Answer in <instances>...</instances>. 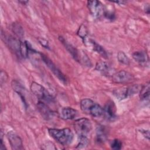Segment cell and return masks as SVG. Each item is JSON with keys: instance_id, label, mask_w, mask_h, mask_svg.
<instances>
[{"instance_id": "44dd1931", "label": "cell", "mask_w": 150, "mask_h": 150, "mask_svg": "<svg viewBox=\"0 0 150 150\" xmlns=\"http://www.w3.org/2000/svg\"><path fill=\"white\" fill-rule=\"evenodd\" d=\"M113 94L120 100L128 98L127 87H123L117 88L113 91Z\"/></svg>"}, {"instance_id": "4fadbf2b", "label": "cell", "mask_w": 150, "mask_h": 150, "mask_svg": "<svg viewBox=\"0 0 150 150\" xmlns=\"http://www.w3.org/2000/svg\"><path fill=\"white\" fill-rule=\"evenodd\" d=\"M134 60L139 64L144 66L149 63V57L146 52L143 50L134 52L132 54Z\"/></svg>"}, {"instance_id": "ac0fdd59", "label": "cell", "mask_w": 150, "mask_h": 150, "mask_svg": "<svg viewBox=\"0 0 150 150\" xmlns=\"http://www.w3.org/2000/svg\"><path fill=\"white\" fill-rule=\"evenodd\" d=\"M94 103H95L90 98H86L82 99L80 103V108L84 113L89 115L90 110Z\"/></svg>"}, {"instance_id": "3957f363", "label": "cell", "mask_w": 150, "mask_h": 150, "mask_svg": "<svg viewBox=\"0 0 150 150\" xmlns=\"http://www.w3.org/2000/svg\"><path fill=\"white\" fill-rule=\"evenodd\" d=\"M73 127L78 137H87L92 129L91 121L86 118H81L76 120L74 121Z\"/></svg>"}, {"instance_id": "d6a6232c", "label": "cell", "mask_w": 150, "mask_h": 150, "mask_svg": "<svg viewBox=\"0 0 150 150\" xmlns=\"http://www.w3.org/2000/svg\"><path fill=\"white\" fill-rule=\"evenodd\" d=\"M1 147H0V149L1 150H5L6 149L5 144H4L3 142V138H2V132L1 131Z\"/></svg>"}, {"instance_id": "484cf974", "label": "cell", "mask_w": 150, "mask_h": 150, "mask_svg": "<svg viewBox=\"0 0 150 150\" xmlns=\"http://www.w3.org/2000/svg\"><path fill=\"white\" fill-rule=\"evenodd\" d=\"M88 144L87 137H79V142L76 146L77 149L85 148Z\"/></svg>"}, {"instance_id": "d4e9b609", "label": "cell", "mask_w": 150, "mask_h": 150, "mask_svg": "<svg viewBox=\"0 0 150 150\" xmlns=\"http://www.w3.org/2000/svg\"><path fill=\"white\" fill-rule=\"evenodd\" d=\"M117 59L120 63L123 64L128 65L129 64L130 60L128 57L127 56V54L122 51H120L117 53Z\"/></svg>"}, {"instance_id": "4316f807", "label": "cell", "mask_w": 150, "mask_h": 150, "mask_svg": "<svg viewBox=\"0 0 150 150\" xmlns=\"http://www.w3.org/2000/svg\"><path fill=\"white\" fill-rule=\"evenodd\" d=\"M111 149L114 150H119L122 148V142L118 139H114L110 144Z\"/></svg>"}, {"instance_id": "5b68a950", "label": "cell", "mask_w": 150, "mask_h": 150, "mask_svg": "<svg viewBox=\"0 0 150 150\" xmlns=\"http://www.w3.org/2000/svg\"><path fill=\"white\" fill-rule=\"evenodd\" d=\"M40 57L43 62L45 63L47 67L50 70L53 74L64 85L67 84V81L64 74L62 72V71L56 66V64L51 60L45 54L40 53Z\"/></svg>"}, {"instance_id": "d6986e66", "label": "cell", "mask_w": 150, "mask_h": 150, "mask_svg": "<svg viewBox=\"0 0 150 150\" xmlns=\"http://www.w3.org/2000/svg\"><path fill=\"white\" fill-rule=\"evenodd\" d=\"M149 83L148 82L142 85L141 88L139 92V98L141 100H148L149 98Z\"/></svg>"}, {"instance_id": "30bf717a", "label": "cell", "mask_w": 150, "mask_h": 150, "mask_svg": "<svg viewBox=\"0 0 150 150\" xmlns=\"http://www.w3.org/2000/svg\"><path fill=\"white\" fill-rule=\"evenodd\" d=\"M116 108L114 103L109 100L103 108V115L108 120H114L116 118Z\"/></svg>"}, {"instance_id": "f1b7e54d", "label": "cell", "mask_w": 150, "mask_h": 150, "mask_svg": "<svg viewBox=\"0 0 150 150\" xmlns=\"http://www.w3.org/2000/svg\"><path fill=\"white\" fill-rule=\"evenodd\" d=\"M103 15L104 16V17L105 18H107V19L110 20V21H113L115 18V14L114 12H112L111 11H107L105 10L104 11Z\"/></svg>"}, {"instance_id": "f546056e", "label": "cell", "mask_w": 150, "mask_h": 150, "mask_svg": "<svg viewBox=\"0 0 150 150\" xmlns=\"http://www.w3.org/2000/svg\"><path fill=\"white\" fill-rule=\"evenodd\" d=\"M38 39L39 43L43 47H44L46 48V49H49V42H48L46 39H44V38H39Z\"/></svg>"}, {"instance_id": "277c9868", "label": "cell", "mask_w": 150, "mask_h": 150, "mask_svg": "<svg viewBox=\"0 0 150 150\" xmlns=\"http://www.w3.org/2000/svg\"><path fill=\"white\" fill-rule=\"evenodd\" d=\"M1 37L4 43L10 49V50L18 57H21V46L22 41L10 35L6 34L5 32L4 33L2 30H1Z\"/></svg>"}, {"instance_id": "836d02e7", "label": "cell", "mask_w": 150, "mask_h": 150, "mask_svg": "<svg viewBox=\"0 0 150 150\" xmlns=\"http://www.w3.org/2000/svg\"><path fill=\"white\" fill-rule=\"evenodd\" d=\"M113 2L118 4L119 5H124V4H125V1H114V2Z\"/></svg>"}, {"instance_id": "603a6c76", "label": "cell", "mask_w": 150, "mask_h": 150, "mask_svg": "<svg viewBox=\"0 0 150 150\" xmlns=\"http://www.w3.org/2000/svg\"><path fill=\"white\" fill-rule=\"evenodd\" d=\"M77 34L82 39L83 43L86 44L88 37V30L86 25L83 24L81 25L77 32Z\"/></svg>"}, {"instance_id": "7a4b0ae2", "label": "cell", "mask_w": 150, "mask_h": 150, "mask_svg": "<svg viewBox=\"0 0 150 150\" xmlns=\"http://www.w3.org/2000/svg\"><path fill=\"white\" fill-rule=\"evenodd\" d=\"M30 89L34 96L38 98L39 101L47 103H53L54 98L46 88L41 84L33 81L30 86Z\"/></svg>"}, {"instance_id": "7c38bea8", "label": "cell", "mask_w": 150, "mask_h": 150, "mask_svg": "<svg viewBox=\"0 0 150 150\" xmlns=\"http://www.w3.org/2000/svg\"><path fill=\"white\" fill-rule=\"evenodd\" d=\"M78 112L76 110L69 107H66L61 109L60 112V117L64 120H70L74 119L77 115Z\"/></svg>"}, {"instance_id": "7402d4cb", "label": "cell", "mask_w": 150, "mask_h": 150, "mask_svg": "<svg viewBox=\"0 0 150 150\" xmlns=\"http://www.w3.org/2000/svg\"><path fill=\"white\" fill-rule=\"evenodd\" d=\"M11 29L13 33L19 38H22L24 36V31L22 26L18 23H13L11 25Z\"/></svg>"}, {"instance_id": "4dcf8cb0", "label": "cell", "mask_w": 150, "mask_h": 150, "mask_svg": "<svg viewBox=\"0 0 150 150\" xmlns=\"http://www.w3.org/2000/svg\"><path fill=\"white\" fill-rule=\"evenodd\" d=\"M8 74L7 73L3 70L1 71V74H0V81H1V84L2 85L8 79Z\"/></svg>"}, {"instance_id": "ba28073f", "label": "cell", "mask_w": 150, "mask_h": 150, "mask_svg": "<svg viewBox=\"0 0 150 150\" xmlns=\"http://www.w3.org/2000/svg\"><path fill=\"white\" fill-rule=\"evenodd\" d=\"M37 109L42 117L46 120H50L54 117V112L53 111L48 105L42 101H38L37 103Z\"/></svg>"}, {"instance_id": "8992f818", "label": "cell", "mask_w": 150, "mask_h": 150, "mask_svg": "<svg viewBox=\"0 0 150 150\" xmlns=\"http://www.w3.org/2000/svg\"><path fill=\"white\" fill-rule=\"evenodd\" d=\"M134 79L132 74L125 70H120L112 75V81L118 84L129 83L133 81Z\"/></svg>"}, {"instance_id": "8fae6325", "label": "cell", "mask_w": 150, "mask_h": 150, "mask_svg": "<svg viewBox=\"0 0 150 150\" xmlns=\"http://www.w3.org/2000/svg\"><path fill=\"white\" fill-rule=\"evenodd\" d=\"M59 39L60 42L63 45V46L66 49V50L68 51V52L71 55L72 57L75 60L79 62L80 54H79V50L74 46H73L71 44L69 43L63 37L59 36Z\"/></svg>"}, {"instance_id": "83f0119b", "label": "cell", "mask_w": 150, "mask_h": 150, "mask_svg": "<svg viewBox=\"0 0 150 150\" xmlns=\"http://www.w3.org/2000/svg\"><path fill=\"white\" fill-rule=\"evenodd\" d=\"M42 146L43 147H42V148L44 149H57L54 146V144L50 141L46 142L45 144H44L42 145Z\"/></svg>"}, {"instance_id": "ffe728a7", "label": "cell", "mask_w": 150, "mask_h": 150, "mask_svg": "<svg viewBox=\"0 0 150 150\" xmlns=\"http://www.w3.org/2000/svg\"><path fill=\"white\" fill-rule=\"evenodd\" d=\"M89 115L93 117H100L103 115V108L95 103L90 110Z\"/></svg>"}, {"instance_id": "5bb4252c", "label": "cell", "mask_w": 150, "mask_h": 150, "mask_svg": "<svg viewBox=\"0 0 150 150\" xmlns=\"http://www.w3.org/2000/svg\"><path fill=\"white\" fill-rule=\"evenodd\" d=\"M107 138V132L105 128L103 125H99L96 129V142L98 144H104Z\"/></svg>"}, {"instance_id": "6da1fadb", "label": "cell", "mask_w": 150, "mask_h": 150, "mask_svg": "<svg viewBox=\"0 0 150 150\" xmlns=\"http://www.w3.org/2000/svg\"><path fill=\"white\" fill-rule=\"evenodd\" d=\"M48 133L51 137L62 146L70 145L74 138L73 132L69 128L62 129L48 128Z\"/></svg>"}, {"instance_id": "52a82bcc", "label": "cell", "mask_w": 150, "mask_h": 150, "mask_svg": "<svg viewBox=\"0 0 150 150\" xmlns=\"http://www.w3.org/2000/svg\"><path fill=\"white\" fill-rule=\"evenodd\" d=\"M87 5L90 13L93 17L98 18L104 15L105 9L100 1H88Z\"/></svg>"}, {"instance_id": "cb8c5ba5", "label": "cell", "mask_w": 150, "mask_h": 150, "mask_svg": "<svg viewBox=\"0 0 150 150\" xmlns=\"http://www.w3.org/2000/svg\"><path fill=\"white\" fill-rule=\"evenodd\" d=\"M142 85L140 84H134L129 87H127V94L128 97L132 96L137 93H139Z\"/></svg>"}, {"instance_id": "1f68e13d", "label": "cell", "mask_w": 150, "mask_h": 150, "mask_svg": "<svg viewBox=\"0 0 150 150\" xmlns=\"http://www.w3.org/2000/svg\"><path fill=\"white\" fill-rule=\"evenodd\" d=\"M142 134L143 135V136L146 138L148 140L149 139V130H141L140 131Z\"/></svg>"}, {"instance_id": "9c48e42d", "label": "cell", "mask_w": 150, "mask_h": 150, "mask_svg": "<svg viewBox=\"0 0 150 150\" xmlns=\"http://www.w3.org/2000/svg\"><path fill=\"white\" fill-rule=\"evenodd\" d=\"M7 138L12 149L21 150L23 149L22 139L15 132L9 131L7 133Z\"/></svg>"}, {"instance_id": "d590c367", "label": "cell", "mask_w": 150, "mask_h": 150, "mask_svg": "<svg viewBox=\"0 0 150 150\" xmlns=\"http://www.w3.org/2000/svg\"><path fill=\"white\" fill-rule=\"evenodd\" d=\"M19 2L22 3V4H24V5H26V4L28 3V1H20Z\"/></svg>"}, {"instance_id": "9a60e30c", "label": "cell", "mask_w": 150, "mask_h": 150, "mask_svg": "<svg viewBox=\"0 0 150 150\" xmlns=\"http://www.w3.org/2000/svg\"><path fill=\"white\" fill-rule=\"evenodd\" d=\"M12 87L13 89V90L17 93L21 97V99L22 100L23 103L25 104V106L26 108V100H25V93L24 91L25 90V88L23 87V86L22 85V84H21L18 81L13 80L12 81Z\"/></svg>"}, {"instance_id": "e0dca14e", "label": "cell", "mask_w": 150, "mask_h": 150, "mask_svg": "<svg viewBox=\"0 0 150 150\" xmlns=\"http://www.w3.org/2000/svg\"><path fill=\"white\" fill-rule=\"evenodd\" d=\"M89 43H90L91 48L94 51L98 53L103 57L105 59L108 58V54L105 49L102 46H101L100 44H98L93 39H89Z\"/></svg>"}, {"instance_id": "e575fe53", "label": "cell", "mask_w": 150, "mask_h": 150, "mask_svg": "<svg viewBox=\"0 0 150 150\" xmlns=\"http://www.w3.org/2000/svg\"><path fill=\"white\" fill-rule=\"evenodd\" d=\"M145 12H146L147 14H149V6L148 5H147V7H146V8L145 7Z\"/></svg>"}, {"instance_id": "2e32d148", "label": "cell", "mask_w": 150, "mask_h": 150, "mask_svg": "<svg viewBox=\"0 0 150 150\" xmlns=\"http://www.w3.org/2000/svg\"><path fill=\"white\" fill-rule=\"evenodd\" d=\"M95 69L103 75H110V74L112 73V69L109 64L103 61L97 62L96 63Z\"/></svg>"}]
</instances>
